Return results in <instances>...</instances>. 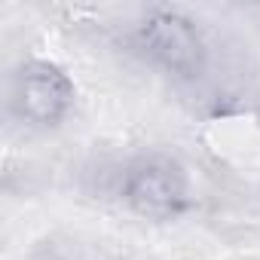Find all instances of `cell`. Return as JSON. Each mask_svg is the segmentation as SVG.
<instances>
[{"label": "cell", "instance_id": "obj_1", "mask_svg": "<svg viewBox=\"0 0 260 260\" xmlns=\"http://www.w3.org/2000/svg\"><path fill=\"white\" fill-rule=\"evenodd\" d=\"M119 199L144 220H178L193 205V187L181 162L169 156H141L125 166Z\"/></svg>", "mask_w": 260, "mask_h": 260}, {"label": "cell", "instance_id": "obj_2", "mask_svg": "<svg viewBox=\"0 0 260 260\" xmlns=\"http://www.w3.org/2000/svg\"><path fill=\"white\" fill-rule=\"evenodd\" d=\"M135 46L172 77L193 80L205 71V37L199 25L181 10H147L135 25Z\"/></svg>", "mask_w": 260, "mask_h": 260}, {"label": "cell", "instance_id": "obj_3", "mask_svg": "<svg viewBox=\"0 0 260 260\" xmlns=\"http://www.w3.org/2000/svg\"><path fill=\"white\" fill-rule=\"evenodd\" d=\"M74 80L46 58L25 61L13 77V110L31 128H55L74 110Z\"/></svg>", "mask_w": 260, "mask_h": 260}]
</instances>
